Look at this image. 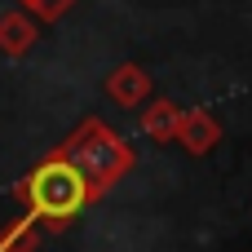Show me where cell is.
<instances>
[{
	"instance_id": "obj_3",
	"label": "cell",
	"mask_w": 252,
	"mask_h": 252,
	"mask_svg": "<svg viewBox=\"0 0 252 252\" xmlns=\"http://www.w3.org/2000/svg\"><path fill=\"white\" fill-rule=\"evenodd\" d=\"M106 97H111L115 106H124V111L142 106V102L151 97V80H146V71H142V66H133V62L115 66V71H111V80H106Z\"/></svg>"
},
{
	"instance_id": "obj_6",
	"label": "cell",
	"mask_w": 252,
	"mask_h": 252,
	"mask_svg": "<svg viewBox=\"0 0 252 252\" xmlns=\"http://www.w3.org/2000/svg\"><path fill=\"white\" fill-rule=\"evenodd\" d=\"M182 142H186L195 155H204V151H213V146L221 142V124H217L213 115H204V111H186V120H182Z\"/></svg>"
},
{
	"instance_id": "obj_1",
	"label": "cell",
	"mask_w": 252,
	"mask_h": 252,
	"mask_svg": "<svg viewBox=\"0 0 252 252\" xmlns=\"http://www.w3.org/2000/svg\"><path fill=\"white\" fill-rule=\"evenodd\" d=\"M93 195L97 190L89 186V177L71 159H62L58 151L44 164H35L31 177L18 186V199L27 204V217H35L40 226H66V221H75V213Z\"/></svg>"
},
{
	"instance_id": "obj_7",
	"label": "cell",
	"mask_w": 252,
	"mask_h": 252,
	"mask_svg": "<svg viewBox=\"0 0 252 252\" xmlns=\"http://www.w3.org/2000/svg\"><path fill=\"white\" fill-rule=\"evenodd\" d=\"M27 4V13H35V18H44V22H53V18H62L75 0H22Z\"/></svg>"
},
{
	"instance_id": "obj_2",
	"label": "cell",
	"mask_w": 252,
	"mask_h": 252,
	"mask_svg": "<svg viewBox=\"0 0 252 252\" xmlns=\"http://www.w3.org/2000/svg\"><path fill=\"white\" fill-rule=\"evenodd\" d=\"M58 155L62 159H71L84 177H89V186L93 190H106V186H115L128 168H133V151L106 128V124H97V120H89L66 146H58Z\"/></svg>"
},
{
	"instance_id": "obj_4",
	"label": "cell",
	"mask_w": 252,
	"mask_h": 252,
	"mask_svg": "<svg viewBox=\"0 0 252 252\" xmlns=\"http://www.w3.org/2000/svg\"><path fill=\"white\" fill-rule=\"evenodd\" d=\"M35 18L27 13V9H13V13H4L0 18V53H9V58H22L31 44H35Z\"/></svg>"
},
{
	"instance_id": "obj_5",
	"label": "cell",
	"mask_w": 252,
	"mask_h": 252,
	"mask_svg": "<svg viewBox=\"0 0 252 252\" xmlns=\"http://www.w3.org/2000/svg\"><path fill=\"white\" fill-rule=\"evenodd\" d=\"M182 120H186V111H177L168 102H151L142 111V133H151L155 142H168V137H182Z\"/></svg>"
}]
</instances>
